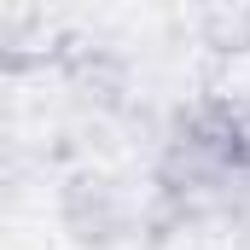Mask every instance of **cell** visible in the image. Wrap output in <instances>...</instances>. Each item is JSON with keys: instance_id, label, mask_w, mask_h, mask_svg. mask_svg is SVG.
Wrapping results in <instances>:
<instances>
[{"instance_id": "7a4b0ae2", "label": "cell", "mask_w": 250, "mask_h": 250, "mask_svg": "<svg viewBox=\"0 0 250 250\" xmlns=\"http://www.w3.org/2000/svg\"><path fill=\"white\" fill-rule=\"evenodd\" d=\"M204 35H209V47H250V12H209L204 18Z\"/></svg>"}, {"instance_id": "3957f363", "label": "cell", "mask_w": 250, "mask_h": 250, "mask_svg": "<svg viewBox=\"0 0 250 250\" xmlns=\"http://www.w3.org/2000/svg\"><path fill=\"white\" fill-rule=\"evenodd\" d=\"M12 187H18V169H12V163H6V157H0V204H6V198H12Z\"/></svg>"}, {"instance_id": "6da1fadb", "label": "cell", "mask_w": 250, "mask_h": 250, "mask_svg": "<svg viewBox=\"0 0 250 250\" xmlns=\"http://www.w3.org/2000/svg\"><path fill=\"white\" fill-rule=\"evenodd\" d=\"M59 215H64V227L82 245H117V239L134 233V221H140L134 198L111 175H76L64 187V198H59Z\"/></svg>"}]
</instances>
